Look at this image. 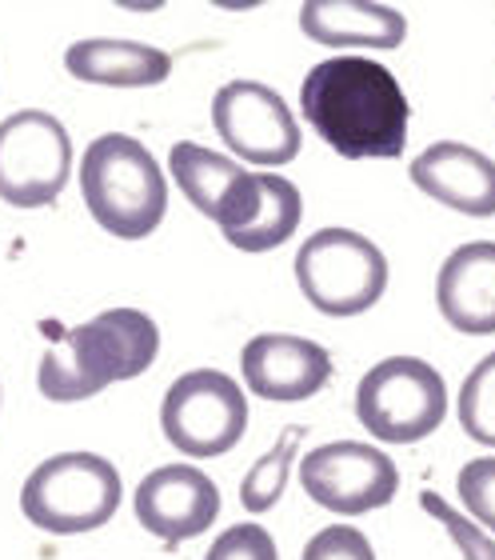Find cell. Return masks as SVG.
Masks as SVG:
<instances>
[{
	"instance_id": "obj_13",
	"label": "cell",
	"mask_w": 495,
	"mask_h": 560,
	"mask_svg": "<svg viewBox=\"0 0 495 560\" xmlns=\"http://www.w3.org/2000/svg\"><path fill=\"white\" fill-rule=\"evenodd\" d=\"M240 373L248 393L276 405L311 400L332 381V357L323 345L292 332H260L244 345Z\"/></svg>"
},
{
	"instance_id": "obj_3",
	"label": "cell",
	"mask_w": 495,
	"mask_h": 560,
	"mask_svg": "<svg viewBox=\"0 0 495 560\" xmlns=\"http://www.w3.org/2000/svg\"><path fill=\"white\" fill-rule=\"evenodd\" d=\"M81 192L93 221L120 241L156 233L168 209V185L156 156L125 132H104L81 161Z\"/></svg>"
},
{
	"instance_id": "obj_10",
	"label": "cell",
	"mask_w": 495,
	"mask_h": 560,
	"mask_svg": "<svg viewBox=\"0 0 495 560\" xmlns=\"http://www.w3.org/2000/svg\"><path fill=\"white\" fill-rule=\"evenodd\" d=\"M212 129L236 156L280 168L299 156V125L284 96L260 81H228L212 96Z\"/></svg>"
},
{
	"instance_id": "obj_17",
	"label": "cell",
	"mask_w": 495,
	"mask_h": 560,
	"mask_svg": "<svg viewBox=\"0 0 495 560\" xmlns=\"http://www.w3.org/2000/svg\"><path fill=\"white\" fill-rule=\"evenodd\" d=\"M64 69L84 84H108V89H152L164 84L173 72V57L164 48L140 45V40H76L64 52Z\"/></svg>"
},
{
	"instance_id": "obj_12",
	"label": "cell",
	"mask_w": 495,
	"mask_h": 560,
	"mask_svg": "<svg viewBox=\"0 0 495 560\" xmlns=\"http://www.w3.org/2000/svg\"><path fill=\"white\" fill-rule=\"evenodd\" d=\"M132 504H137V521L152 537L180 545L216 525L220 489L197 465H161L140 480Z\"/></svg>"
},
{
	"instance_id": "obj_22",
	"label": "cell",
	"mask_w": 495,
	"mask_h": 560,
	"mask_svg": "<svg viewBox=\"0 0 495 560\" xmlns=\"http://www.w3.org/2000/svg\"><path fill=\"white\" fill-rule=\"evenodd\" d=\"M456 492H460L463 509L475 525H484L495 533V456H475L460 468L456 477Z\"/></svg>"
},
{
	"instance_id": "obj_14",
	"label": "cell",
	"mask_w": 495,
	"mask_h": 560,
	"mask_svg": "<svg viewBox=\"0 0 495 560\" xmlns=\"http://www.w3.org/2000/svg\"><path fill=\"white\" fill-rule=\"evenodd\" d=\"M412 185L463 217L480 221L495 217V161L472 144L460 140L427 144L412 161Z\"/></svg>"
},
{
	"instance_id": "obj_18",
	"label": "cell",
	"mask_w": 495,
	"mask_h": 560,
	"mask_svg": "<svg viewBox=\"0 0 495 560\" xmlns=\"http://www.w3.org/2000/svg\"><path fill=\"white\" fill-rule=\"evenodd\" d=\"M299 221H304L299 188L288 176H260V209L240 233H228L224 241L240 253H268V248H280L284 241H292Z\"/></svg>"
},
{
	"instance_id": "obj_5",
	"label": "cell",
	"mask_w": 495,
	"mask_h": 560,
	"mask_svg": "<svg viewBox=\"0 0 495 560\" xmlns=\"http://www.w3.org/2000/svg\"><path fill=\"white\" fill-rule=\"evenodd\" d=\"M296 284L323 316H360L388 292V257L352 229H320L296 253Z\"/></svg>"
},
{
	"instance_id": "obj_20",
	"label": "cell",
	"mask_w": 495,
	"mask_h": 560,
	"mask_svg": "<svg viewBox=\"0 0 495 560\" xmlns=\"http://www.w3.org/2000/svg\"><path fill=\"white\" fill-rule=\"evenodd\" d=\"M460 424L472 441L495 448V352L475 364L460 388Z\"/></svg>"
},
{
	"instance_id": "obj_9",
	"label": "cell",
	"mask_w": 495,
	"mask_h": 560,
	"mask_svg": "<svg viewBox=\"0 0 495 560\" xmlns=\"http://www.w3.org/2000/svg\"><path fill=\"white\" fill-rule=\"evenodd\" d=\"M299 485L311 501L340 516H364L392 504L400 468L388 453L364 441H332L299 460Z\"/></svg>"
},
{
	"instance_id": "obj_23",
	"label": "cell",
	"mask_w": 495,
	"mask_h": 560,
	"mask_svg": "<svg viewBox=\"0 0 495 560\" xmlns=\"http://www.w3.org/2000/svg\"><path fill=\"white\" fill-rule=\"evenodd\" d=\"M204 560H280L276 557V540L272 533L260 525H232L224 528Z\"/></svg>"
},
{
	"instance_id": "obj_21",
	"label": "cell",
	"mask_w": 495,
	"mask_h": 560,
	"mask_svg": "<svg viewBox=\"0 0 495 560\" xmlns=\"http://www.w3.org/2000/svg\"><path fill=\"white\" fill-rule=\"evenodd\" d=\"M420 504H424L427 516H436L439 525L448 528V537L456 540V549L463 552V560H495V540L487 537V528L475 525L468 513L451 509L436 492H420Z\"/></svg>"
},
{
	"instance_id": "obj_15",
	"label": "cell",
	"mask_w": 495,
	"mask_h": 560,
	"mask_svg": "<svg viewBox=\"0 0 495 560\" xmlns=\"http://www.w3.org/2000/svg\"><path fill=\"white\" fill-rule=\"evenodd\" d=\"M439 316L463 337L495 332V241H468L436 277Z\"/></svg>"
},
{
	"instance_id": "obj_16",
	"label": "cell",
	"mask_w": 495,
	"mask_h": 560,
	"mask_svg": "<svg viewBox=\"0 0 495 560\" xmlns=\"http://www.w3.org/2000/svg\"><path fill=\"white\" fill-rule=\"evenodd\" d=\"M299 28L323 48H400L408 36L400 9L368 0H308L299 9Z\"/></svg>"
},
{
	"instance_id": "obj_19",
	"label": "cell",
	"mask_w": 495,
	"mask_h": 560,
	"mask_svg": "<svg viewBox=\"0 0 495 560\" xmlns=\"http://www.w3.org/2000/svg\"><path fill=\"white\" fill-rule=\"evenodd\" d=\"M299 441H304V429L292 424V429H284V436L248 468V477H244V485H240V504L248 513H268V509L284 497V489H288V468L299 453Z\"/></svg>"
},
{
	"instance_id": "obj_2",
	"label": "cell",
	"mask_w": 495,
	"mask_h": 560,
	"mask_svg": "<svg viewBox=\"0 0 495 560\" xmlns=\"http://www.w3.org/2000/svg\"><path fill=\"white\" fill-rule=\"evenodd\" d=\"M156 352H161V328L149 313L108 308L69 328L57 345H48L36 369V385L57 405L89 400L116 381H137L144 369H152Z\"/></svg>"
},
{
	"instance_id": "obj_7",
	"label": "cell",
	"mask_w": 495,
	"mask_h": 560,
	"mask_svg": "<svg viewBox=\"0 0 495 560\" xmlns=\"http://www.w3.org/2000/svg\"><path fill=\"white\" fill-rule=\"evenodd\" d=\"M161 429L168 444L192 460L224 456L248 432V397L228 373L192 369L164 393Z\"/></svg>"
},
{
	"instance_id": "obj_1",
	"label": "cell",
	"mask_w": 495,
	"mask_h": 560,
	"mask_svg": "<svg viewBox=\"0 0 495 560\" xmlns=\"http://www.w3.org/2000/svg\"><path fill=\"white\" fill-rule=\"evenodd\" d=\"M299 113L347 161L400 156L412 120L400 81L372 57L320 60L299 84Z\"/></svg>"
},
{
	"instance_id": "obj_6",
	"label": "cell",
	"mask_w": 495,
	"mask_h": 560,
	"mask_svg": "<svg viewBox=\"0 0 495 560\" xmlns=\"http://www.w3.org/2000/svg\"><path fill=\"white\" fill-rule=\"evenodd\" d=\"M360 424L388 444H415L448 417V388L439 369L420 357H388L356 388Z\"/></svg>"
},
{
	"instance_id": "obj_11",
	"label": "cell",
	"mask_w": 495,
	"mask_h": 560,
	"mask_svg": "<svg viewBox=\"0 0 495 560\" xmlns=\"http://www.w3.org/2000/svg\"><path fill=\"white\" fill-rule=\"evenodd\" d=\"M168 173L180 185V192L192 200V209L204 212L208 221H216L224 236L240 233L260 209V176L204 144H192V140L173 144Z\"/></svg>"
},
{
	"instance_id": "obj_8",
	"label": "cell",
	"mask_w": 495,
	"mask_h": 560,
	"mask_svg": "<svg viewBox=\"0 0 495 560\" xmlns=\"http://www.w3.org/2000/svg\"><path fill=\"white\" fill-rule=\"evenodd\" d=\"M72 173L69 129L52 113L21 108L0 120V200L12 209H45Z\"/></svg>"
},
{
	"instance_id": "obj_24",
	"label": "cell",
	"mask_w": 495,
	"mask_h": 560,
	"mask_svg": "<svg viewBox=\"0 0 495 560\" xmlns=\"http://www.w3.org/2000/svg\"><path fill=\"white\" fill-rule=\"evenodd\" d=\"M299 560H376V552H372V540L360 528L328 525L304 545Z\"/></svg>"
},
{
	"instance_id": "obj_4",
	"label": "cell",
	"mask_w": 495,
	"mask_h": 560,
	"mask_svg": "<svg viewBox=\"0 0 495 560\" xmlns=\"http://www.w3.org/2000/svg\"><path fill=\"white\" fill-rule=\"evenodd\" d=\"M116 509H120V472L113 460L96 453L48 456L21 489V513L52 537L104 528Z\"/></svg>"
}]
</instances>
